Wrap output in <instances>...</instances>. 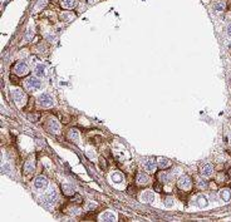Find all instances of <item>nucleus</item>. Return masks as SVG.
Wrapping results in <instances>:
<instances>
[{
    "label": "nucleus",
    "mask_w": 231,
    "mask_h": 222,
    "mask_svg": "<svg viewBox=\"0 0 231 222\" xmlns=\"http://www.w3.org/2000/svg\"><path fill=\"white\" fill-rule=\"evenodd\" d=\"M57 198H58V192H57L56 187H50L47 191L45 196L43 197V203H45V205H53L54 202L57 201Z\"/></svg>",
    "instance_id": "nucleus-1"
},
{
    "label": "nucleus",
    "mask_w": 231,
    "mask_h": 222,
    "mask_svg": "<svg viewBox=\"0 0 231 222\" xmlns=\"http://www.w3.org/2000/svg\"><path fill=\"white\" fill-rule=\"evenodd\" d=\"M38 103L44 108H50L54 106V100L53 97L49 93H42L38 97Z\"/></svg>",
    "instance_id": "nucleus-2"
},
{
    "label": "nucleus",
    "mask_w": 231,
    "mask_h": 222,
    "mask_svg": "<svg viewBox=\"0 0 231 222\" xmlns=\"http://www.w3.org/2000/svg\"><path fill=\"white\" fill-rule=\"evenodd\" d=\"M25 85L29 90H39L42 88V81H39L38 77H29L28 79L25 81Z\"/></svg>",
    "instance_id": "nucleus-3"
},
{
    "label": "nucleus",
    "mask_w": 231,
    "mask_h": 222,
    "mask_svg": "<svg viewBox=\"0 0 231 222\" xmlns=\"http://www.w3.org/2000/svg\"><path fill=\"white\" fill-rule=\"evenodd\" d=\"M13 98H14L15 103L18 104L19 107H23L24 104H25V102H26V94L23 92L21 89H19V88L13 90Z\"/></svg>",
    "instance_id": "nucleus-4"
},
{
    "label": "nucleus",
    "mask_w": 231,
    "mask_h": 222,
    "mask_svg": "<svg viewBox=\"0 0 231 222\" xmlns=\"http://www.w3.org/2000/svg\"><path fill=\"white\" fill-rule=\"evenodd\" d=\"M48 183H49V181L45 176H38L34 179V187L39 191H44L48 187Z\"/></svg>",
    "instance_id": "nucleus-5"
},
{
    "label": "nucleus",
    "mask_w": 231,
    "mask_h": 222,
    "mask_svg": "<svg viewBox=\"0 0 231 222\" xmlns=\"http://www.w3.org/2000/svg\"><path fill=\"white\" fill-rule=\"evenodd\" d=\"M14 72L19 77H24L29 73V67H28V64L24 63V62H19L17 65H15V68H14Z\"/></svg>",
    "instance_id": "nucleus-6"
},
{
    "label": "nucleus",
    "mask_w": 231,
    "mask_h": 222,
    "mask_svg": "<svg viewBox=\"0 0 231 222\" xmlns=\"http://www.w3.org/2000/svg\"><path fill=\"white\" fill-rule=\"evenodd\" d=\"M177 185H179L180 190H186L187 191V190L191 188V178H190L188 176H186V175H183V176H181L179 178Z\"/></svg>",
    "instance_id": "nucleus-7"
},
{
    "label": "nucleus",
    "mask_w": 231,
    "mask_h": 222,
    "mask_svg": "<svg viewBox=\"0 0 231 222\" xmlns=\"http://www.w3.org/2000/svg\"><path fill=\"white\" fill-rule=\"evenodd\" d=\"M99 221H104V222H112V221H117V215L112 211H106L103 212L99 217Z\"/></svg>",
    "instance_id": "nucleus-8"
},
{
    "label": "nucleus",
    "mask_w": 231,
    "mask_h": 222,
    "mask_svg": "<svg viewBox=\"0 0 231 222\" xmlns=\"http://www.w3.org/2000/svg\"><path fill=\"white\" fill-rule=\"evenodd\" d=\"M141 201L144 203H151L155 201V193L152 191H144L141 194Z\"/></svg>",
    "instance_id": "nucleus-9"
},
{
    "label": "nucleus",
    "mask_w": 231,
    "mask_h": 222,
    "mask_svg": "<svg viewBox=\"0 0 231 222\" xmlns=\"http://www.w3.org/2000/svg\"><path fill=\"white\" fill-rule=\"evenodd\" d=\"M48 129L50 130L52 133L57 134V133H59V130H60V126L56 119H49L48 121Z\"/></svg>",
    "instance_id": "nucleus-10"
},
{
    "label": "nucleus",
    "mask_w": 231,
    "mask_h": 222,
    "mask_svg": "<svg viewBox=\"0 0 231 222\" xmlns=\"http://www.w3.org/2000/svg\"><path fill=\"white\" fill-rule=\"evenodd\" d=\"M148 181H149V177L147 176V173L144 172H138L137 173V177H136V182H137V185H147L148 183Z\"/></svg>",
    "instance_id": "nucleus-11"
},
{
    "label": "nucleus",
    "mask_w": 231,
    "mask_h": 222,
    "mask_svg": "<svg viewBox=\"0 0 231 222\" xmlns=\"http://www.w3.org/2000/svg\"><path fill=\"white\" fill-rule=\"evenodd\" d=\"M156 168H157V163H156L155 160H148V161H146V163H144V169H146L147 172L153 173V172L156 171Z\"/></svg>",
    "instance_id": "nucleus-12"
},
{
    "label": "nucleus",
    "mask_w": 231,
    "mask_h": 222,
    "mask_svg": "<svg viewBox=\"0 0 231 222\" xmlns=\"http://www.w3.org/2000/svg\"><path fill=\"white\" fill-rule=\"evenodd\" d=\"M34 74H35L38 78H44L45 74H47L45 65H43V64H38L37 67L34 68Z\"/></svg>",
    "instance_id": "nucleus-13"
},
{
    "label": "nucleus",
    "mask_w": 231,
    "mask_h": 222,
    "mask_svg": "<svg viewBox=\"0 0 231 222\" xmlns=\"http://www.w3.org/2000/svg\"><path fill=\"white\" fill-rule=\"evenodd\" d=\"M212 172H214V166L211 163H207L201 168V175L203 177H210L212 175Z\"/></svg>",
    "instance_id": "nucleus-14"
},
{
    "label": "nucleus",
    "mask_w": 231,
    "mask_h": 222,
    "mask_svg": "<svg viewBox=\"0 0 231 222\" xmlns=\"http://www.w3.org/2000/svg\"><path fill=\"white\" fill-rule=\"evenodd\" d=\"M220 197L224 202H229L230 198H231V191L229 188H224L220 191Z\"/></svg>",
    "instance_id": "nucleus-15"
},
{
    "label": "nucleus",
    "mask_w": 231,
    "mask_h": 222,
    "mask_svg": "<svg viewBox=\"0 0 231 222\" xmlns=\"http://www.w3.org/2000/svg\"><path fill=\"white\" fill-rule=\"evenodd\" d=\"M60 4L64 9H73L77 4L75 0H60Z\"/></svg>",
    "instance_id": "nucleus-16"
},
{
    "label": "nucleus",
    "mask_w": 231,
    "mask_h": 222,
    "mask_svg": "<svg viewBox=\"0 0 231 222\" xmlns=\"http://www.w3.org/2000/svg\"><path fill=\"white\" fill-rule=\"evenodd\" d=\"M34 167H35L34 161H33V160H28V161L25 162V166H24V171H25V173H30V172H33V171H34Z\"/></svg>",
    "instance_id": "nucleus-17"
},
{
    "label": "nucleus",
    "mask_w": 231,
    "mask_h": 222,
    "mask_svg": "<svg viewBox=\"0 0 231 222\" xmlns=\"http://www.w3.org/2000/svg\"><path fill=\"white\" fill-rule=\"evenodd\" d=\"M196 205L202 208V207H206V206L209 205V202H207V200H206L205 196L200 194V196H197V198H196Z\"/></svg>",
    "instance_id": "nucleus-18"
},
{
    "label": "nucleus",
    "mask_w": 231,
    "mask_h": 222,
    "mask_svg": "<svg viewBox=\"0 0 231 222\" xmlns=\"http://www.w3.org/2000/svg\"><path fill=\"white\" fill-rule=\"evenodd\" d=\"M157 166L160 167V168H162V169H165V168H167V167H170L171 166V161H168L167 158H158V161H157Z\"/></svg>",
    "instance_id": "nucleus-19"
},
{
    "label": "nucleus",
    "mask_w": 231,
    "mask_h": 222,
    "mask_svg": "<svg viewBox=\"0 0 231 222\" xmlns=\"http://www.w3.org/2000/svg\"><path fill=\"white\" fill-rule=\"evenodd\" d=\"M111 178H112V181L114 182V183H121V182H123V179H125L123 175H122L121 172H114V173H112Z\"/></svg>",
    "instance_id": "nucleus-20"
},
{
    "label": "nucleus",
    "mask_w": 231,
    "mask_h": 222,
    "mask_svg": "<svg viewBox=\"0 0 231 222\" xmlns=\"http://www.w3.org/2000/svg\"><path fill=\"white\" fill-rule=\"evenodd\" d=\"M68 137H69V139L73 141V142H78V141H79V133H78V130H77V129H71V132H69V134H68Z\"/></svg>",
    "instance_id": "nucleus-21"
},
{
    "label": "nucleus",
    "mask_w": 231,
    "mask_h": 222,
    "mask_svg": "<svg viewBox=\"0 0 231 222\" xmlns=\"http://www.w3.org/2000/svg\"><path fill=\"white\" fill-rule=\"evenodd\" d=\"M62 190H63V193L67 194V196H72V194L74 193L73 187L69 186V185H63V186H62Z\"/></svg>",
    "instance_id": "nucleus-22"
},
{
    "label": "nucleus",
    "mask_w": 231,
    "mask_h": 222,
    "mask_svg": "<svg viewBox=\"0 0 231 222\" xmlns=\"http://www.w3.org/2000/svg\"><path fill=\"white\" fill-rule=\"evenodd\" d=\"M214 9L216 11H224L225 10V3L224 2H217L214 4Z\"/></svg>",
    "instance_id": "nucleus-23"
},
{
    "label": "nucleus",
    "mask_w": 231,
    "mask_h": 222,
    "mask_svg": "<svg viewBox=\"0 0 231 222\" xmlns=\"http://www.w3.org/2000/svg\"><path fill=\"white\" fill-rule=\"evenodd\" d=\"M158 178H160V182H168L170 181V178H171V176L168 175V173H166V172H162V173H160V176H158Z\"/></svg>",
    "instance_id": "nucleus-24"
},
{
    "label": "nucleus",
    "mask_w": 231,
    "mask_h": 222,
    "mask_svg": "<svg viewBox=\"0 0 231 222\" xmlns=\"http://www.w3.org/2000/svg\"><path fill=\"white\" fill-rule=\"evenodd\" d=\"M197 186H198V188H207L209 183H207V181H205V179H200L197 182Z\"/></svg>",
    "instance_id": "nucleus-25"
},
{
    "label": "nucleus",
    "mask_w": 231,
    "mask_h": 222,
    "mask_svg": "<svg viewBox=\"0 0 231 222\" xmlns=\"http://www.w3.org/2000/svg\"><path fill=\"white\" fill-rule=\"evenodd\" d=\"M32 36H33V28H29L28 32H26V34H25V40H29Z\"/></svg>",
    "instance_id": "nucleus-26"
},
{
    "label": "nucleus",
    "mask_w": 231,
    "mask_h": 222,
    "mask_svg": "<svg viewBox=\"0 0 231 222\" xmlns=\"http://www.w3.org/2000/svg\"><path fill=\"white\" fill-rule=\"evenodd\" d=\"M165 205H166L167 207H172V206H173V198H172V197H166Z\"/></svg>",
    "instance_id": "nucleus-27"
},
{
    "label": "nucleus",
    "mask_w": 231,
    "mask_h": 222,
    "mask_svg": "<svg viewBox=\"0 0 231 222\" xmlns=\"http://www.w3.org/2000/svg\"><path fill=\"white\" fill-rule=\"evenodd\" d=\"M47 4V0H40V2L38 3V5L35 6V9H39V8H43L44 5Z\"/></svg>",
    "instance_id": "nucleus-28"
},
{
    "label": "nucleus",
    "mask_w": 231,
    "mask_h": 222,
    "mask_svg": "<svg viewBox=\"0 0 231 222\" xmlns=\"http://www.w3.org/2000/svg\"><path fill=\"white\" fill-rule=\"evenodd\" d=\"M226 33H227V35L231 38V23L227 24V27H226Z\"/></svg>",
    "instance_id": "nucleus-29"
},
{
    "label": "nucleus",
    "mask_w": 231,
    "mask_h": 222,
    "mask_svg": "<svg viewBox=\"0 0 231 222\" xmlns=\"http://www.w3.org/2000/svg\"><path fill=\"white\" fill-rule=\"evenodd\" d=\"M87 154H88L89 158H94V157H96V154H94L93 152H90V151H87Z\"/></svg>",
    "instance_id": "nucleus-30"
},
{
    "label": "nucleus",
    "mask_w": 231,
    "mask_h": 222,
    "mask_svg": "<svg viewBox=\"0 0 231 222\" xmlns=\"http://www.w3.org/2000/svg\"><path fill=\"white\" fill-rule=\"evenodd\" d=\"M229 173H230V177H231V169H230V172H229Z\"/></svg>",
    "instance_id": "nucleus-31"
},
{
    "label": "nucleus",
    "mask_w": 231,
    "mask_h": 222,
    "mask_svg": "<svg viewBox=\"0 0 231 222\" xmlns=\"http://www.w3.org/2000/svg\"><path fill=\"white\" fill-rule=\"evenodd\" d=\"M230 143H231V137H230Z\"/></svg>",
    "instance_id": "nucleus-32"
}]
</instances>
